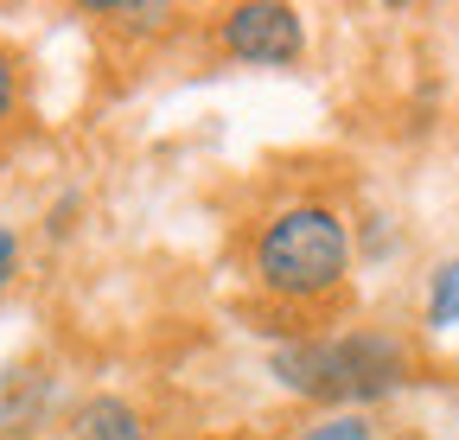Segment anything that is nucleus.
Here are the masks:
<instances>
[{
	"label": "nucleus",
	"instance_id": "20e7f679",
	"mask_svg": "<svg viewBox=\"0 0 459 440\" xmlns=\"http://www.w3.org/2000/svg\"><path fill=\"white\" fill-rule=\"evenodd\" d=\"M71 440H147V415L122 396H90L71 409Z\"/></svg>",
	"mask_w": 459,
	"mask_h": 440
},
{
	"label": "nucleus",
	"instance_id": "0eeeda50",
	"mask_svg": "<svg viewBox=\"0 0 459 440\" xmlns=\"http://www.w3.org/2000/svg\"><path fill=\"white\" fill-rule=\"evenodd\" d=\"M294 440H377V427H370V415H319Z\"/></svg>",
	"mask_w": 459,
	"mask_h": 440
},
{
	"label": "nucleus",
	"instance_id": "1a4fd4ad",
	"mask_svg": "<svg viewBox=\"0 0 459 440\" xmlns=\"http://www.w3.org/2000/svg\"><path fill=\"white\" fill-rule=\"evenodd\" d=\"M13 262H20V237L13 224H0V274H13Z\"/></svg>",
	"mask_w": 459,
	"mask_h": 440
},
{
	"label": "nucleus",
	"instance_id": "39448f33",
	"mask_svg": "<svg viewBox=\"0 0 459 440\" xmlns=\"http://www.w3.org/2000/svg\"><path fill=\"white\" fill-rule=\"evenodd\" d=\"M90 13L128 26V32H166L172 20H179V7H166V0H96Z\"/></svg>",
	"mask_w": 459,
	"mask_h": 440
},
{
	"label": "nucleus",
	"instance_id": "f03ea898",
	"mask_svg": "<svg viewBox=\"0 0 459 440\" xmlns=\"http://www.w3.org/2000/svg\"><path fill=\"white\" fill-rule=\"evenodd\" d=\"M255 288L287 300V306H307V300H332L351 274V224L332 211V204H287L274 211L262 237H255Z\"/></svg>",
	"mask_w": 459,
	"mask_h": 440
},
{
	"label": "nucleus",
	"instance_id": "f257e3e1",
	"mask_svg": "<svg viewBox=\"0 0 459 440\" xmlns=\"http://www.w3.org/2000/svg\"><path fill=\"white\" fill-rule=\"evenodd\" d=\"M409 370H415L409 345L389 325H358V332H338V339H281L268 351V376L281 390L332 415H364L370 402L395 396Z\"/></svg>",
	"mask_w": 459,
	"mask_h": 440
},
{
	"label": "nucleus",
	"instance_id": "423d86ee",
	"mask_svg": "<svg viewBox=\"0 0 459 440\" xmlns=\"http://www.w3.org/2000/svg\"><path fill=\"white\" fill-rule=\"evenodd\" d=\"M428 325L434 332H453L459 325V262H440L428 274Z\"/></svg>",
	"mask_w": 459,
	"mask_h": 440
},
{
	"label": "nucleus",
	"instance_id": "9d476101",
	"mask_svg": "<svg viewBox=\"0 0 459 440\" xmlns=\"http://www.w3.org/2000/svg\"><path fill=\"white\" fill-rule=\"evenodd\" d=\"M7 281H13V274H0V300H7Z\"/></svg>",
	"mask_w": 459,
	"mask_h": 440
},
{
	"label": "nucleus",
	"instance_id": "6e6552de",
	"mask_svg": "<svg viewBox=\"0 0 459 440\" xmlns=\"http://www.w3.org/2000/svg\"><path fill=\"white\" fill-rule=\"evenodd\" d=\"M13 108H20V58L0 45V128L13 122Z\"/></svg>",
	"mask_w": 459,
	"mask_h": 440
},
{
	"label": "nucleus",
	"instance_id": "7ed1b4c3",
	"mask_svg": "<svg viewBox=\"0 0 459 440\" xmlns=\"http://www.w3.org/2000/svg\"><path fill=\"white\" fill-rule=\"evenodd\" d=\"M217 51L249 71H287L307 58V20L287 0H243L217 20Z\"/></svg>",
	"mask_w": 459,
	"mask_h": 440
}]
</instances>
